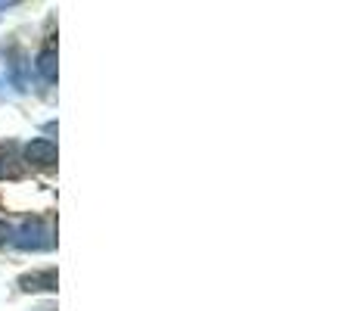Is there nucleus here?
I'll return each mask as SVG.
<instances>
[{
	"instance_id": "423d86ee",
	"label": "nucleus",
	"mask_w": 354,
	"mask_h": 311,
	"mask_svg": "<svg viewBox=\"0 0 354 311\" xmlns=\"http://www.w3.org/2000/svg\"><path fill=\"white\" fill-rule=\"evenodd\" d=\"M10 237H12V227L6 224V221H0V243H6Z\"/></svg>"
},
{
	"instance_id": "f257e3e1",
	"label": "nucleus",
	"mask_w": 354,
	"mask_h": 311,
	"mask_svg": "<svg viewBox=\"0 0 354 311\" xmlns=\"http://www.w3.org/2000/svg\"><path fill=\"white\" fill-rule=\"evenodd\" d=\"M12 246L22 252H44L53 249V237H50V227L41 218H25L22 224L12 231Z\"/></svg>"
},
{
	"instance_id": "20e7f679",
	"label": "nucleus",
	"mask_w": 354,
	"mask_h": 311,
	"mask_svg": "<svg viewBox=\"0 0 354 311\" xmlns=\"http://www.w3.org/2000/svg\"><path fill=\"white\" fill-rule=\"evenodd\" d=\"M37 72H41V78L47 81V85L56 81V50L53 47H44L41 53H37Z\"/></svg>"
},
{
	"instance_id": "39448f33",
	"label": "nucleus",
	"mask_w": 354,
	"mask_h": 311,
	"mask_svg": "<svg viewBox=\"0 0 354 311\" xmlns=\"http://www.w3.org/2000/svg\"><path fill=\"white\" fill-rule=\"evenodd\" d=\"M19 168H16V153L12 147H0V177H16Z\"/></svg>"
},
{
	"instance_id": "7ed1b4c3",
	"label": "nucleus",
	"mask_w": 354,
	"mask_h": 311,
	"mask_svg": "<svg viewBox=\"0 0 354 311\" xmlns=\"http://www.w3.org/2000/svg\"><path fill=\"white\" fill-rule=\"evenodd\" d=\"M19 287L25 293H53L56 290V271L47 268V271H31V274H22L19 277Z\"/></svg>"
},
{
	"instance_id": "f03ea898",
	"label": "nucleus",
	"mask_w": 354,
	"mask_h": 311,
	"mask_svg": "<svg viewBox=\"0 0 354 311\" xmlns=\"http://www.w3.org/2000/svg\"><path fill=\"white\" fill-rule=\"evenodd\" d=\"M25 162L28 165H37V168H50L56 165V143L47 141V137H37L25 147Z\"/></svg>"
}]
</instances>
